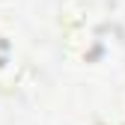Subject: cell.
Returning <instances> with one entry per match:
<instances>
[{"instance_id":"cell-1","label":"cell","mask_w":125,"mask_h":125,"mask_svg":"<svg viewBox=\"0 0 125 125\" xmlns=\"http://www.w3.org/2000/svg\"><path fill=\"white\" fill-rule=\"evenodd\" d=\"M6 62H9V42L0 39V66H6Z\"/></svg>"}]
</instances>
